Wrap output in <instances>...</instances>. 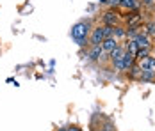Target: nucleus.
<instances>
[{
    "label": "nucleus",
    "mask_w": 155,
    "mask_h": 131,
    "mask_svg": "<svg viewBox=\"0 0 155 131\" xmlns=\"http://www.w3.org/2000/svg\"><path fill=\"white\" fill-rule=\"evenodd\" d=\"M89 27H91V23L89 21H78L73 25V29H71V37L75 39V43L78 46H84L86 41H87V37H89Z\"/></svg>",
    "instance_id": "f257e3e1"
},
{
    "label": "nucleus",
    "mask_w": 155,
    "mask_h": 131,
    "mask_svg": "<svg viewBox=\"0 0 155 131\" xmlns=\"http://www.w3.org/2000/svg\"><path fill=\"white\" fill-rule=\"evenodd\" d=\"M123 53H125V50L121 48V46L114 48V50L109 53V60L112 62V66H114L118 71H121V58H123Z\"/></svg>",
    "instance_id": "f03ea898"
},
{
    "label": "nucleus",
    "mask_w": 155,
    "mask_h": 131,
    "mask_svg": "<svg viewBox=\"0 0 155 131\" xmlns=\"http://www.w3.org/2000/svg\"><path fill=\"white\" fill-rule=\"evenodd\" d=\"M105 37H104V27H94L91 32H89V37H87V41H89V46H96V44H102Z\"/></svg>",
    "instance_id": "7ed1b4c3"
},
{
    "label": "nucleus",
    "mask_w": 155,
    "mask_h": 131,
    "mask_svg": "<svg viewBox=\"0 0 155 131\" xmlns=\"http://www.w3.org/2000/svg\"><path fill=\"white\" fill-rule=\"evenodd\" d=\"M102 50H104V53H110L114 48H118L120 44H118V39L114 37V36H110V37H105L104 41H102Z\"/></svg>",
    "instance_id": "20e7f679"
},
{
    "label": "nucleus",
    "mask_w": 155,
    "mask_h": 131,
    "mask_svg": "<svg viewBox=\"0 0 155 131\" xmlns=\"http://www.w3.org/2000/svg\"><path fill=\"white\" fill-rule=\"evenodd\" d=\"M102 57H104V50H102L100 44L89 46V51H87V58H89V60H100Z\"/></svg>",
    "instance_id": "39448f33"
},
{
    "label": "nucleus",
    "mask_w": 155,
    "mask_h": 131,
    "mask_svg": "<svg viewBox=\"0 0 155 131\" xmlns=\"http://www.w3.org/2000/svg\"><path fill=\"white\" fill-rule=\"evenodd\" d=\"M134 53H130V51H125L123 53V58H121V71H128L132 66H134Z\"/></svg>",
    "instance_id": "423d86ee"
},
{
    "label": "nucleus",
    "mask_w": 155,
    "mask_h": 131,
    "mask_svg": "<svg viewBox=\"0 0 155 131\" xmlns=\"http://www.w3.org/2000/svg\"><path fill=\"white\" fill-rule=\"evenodd\" d=\"M134 41L137 44V48H150V37L146 34H136Z\"/></svg>",
    "instance_id": "0eeeda50"
},
{
    "label": "nucleus",
    "mask_w": 155,
    "mask_h": 131,
    "mask_svg": "<svg viewBox=\"0 0 155 131\" xmlns=\"http://www.w3.org/2000/svg\"><path fill=\"white\" fill-rule=\"evenodd\" d=\"M141 69H152V71H155V57H144L141 58Z\"/></svg>",
    "instance_id": "6e6552de"
},
{
    "label": "nucleus",
    "mask_w": 155,
    "mask_h": 131,
    "mask_svg": "<svg viewBox=\"0 0 155 131\" xmlns=\"http://www.w3.org/2000/svg\"><path fill=\"white\" fill-rule=\"evenodd\" d=\"M104 21H105V25L114 27V25H116V14H114V13H110V11L105 13V14H104Z\"/></svg>",
    "instance_id": "1a4fd4ad"
},
{
    "label": "nucleus",
    "mask_w": 155,
    "mask_h": 131,
    "mask_svg": "<svg viewBox=\"0 0 155 131\" xmlns=\"http://www.w3.org/2000/svg\"><path fill=\"white\" fill-rule=\"evenodd\" d=\"M153 73H155V71H152V69H141L139 78L143 80V82H148V80H152V78H153Z\"/></svg>",
    "instance_id": "9d476101"
},
{
    "label": "nucleus",
    "mask_w": 155,
    "mask_h": 131,
    "mask_svg": "<svg viewBox=\"0 0 155 131\" xmlns=\"http://www.w3.org/2000/svg\"><path fill=\"white\" fill-rule=\"evenodd\" d=\"M120 5L121 7H128V9H134L137 5V2L136 0H120Z\"/></svg>",
    "instance_id": "9b49d317"
},
{
    "label": "nucleus",
    "mask_w": 155,
    "mask_h": 131,
    "mask_svg": "<svg viewBox=\"0 0 155 131\" xmlns=\"http://www.w3.org/2000/svg\"><path fill=\"white\" fill-rule=\"evenodd\" d=\"M148 53H150V48H137V51H136V57L144 58V57H148Z\"/></svg>",
    "instance_id": "f8f14e48"
},
{
    "label": "nucleus",
    "mask_w": 155,
    "mask_h": 131,
    "mask_svg": "<svg viewBox=\"0 0 155 131\" xmlns=\"http://www.w3.org/2000/svg\"><path fill=\"white\" fill-rule=\"evenodd\" d=\"M112 36H114V37H123L125 30L121 29V27H112Z\"/></svg>",
    "instance_id": "ddd939ff"
},
{
    "label": "nucleus",
    "mask_w": 155,
    "mask_h": 131,
    "mask_svg": "<svg viewBox=\"0 0 155 131\" xmlns=\"http://www.w3.org/2000/svg\"><path fill=\"white\" fill-rule=\"evenodd\" d=\"M128 71H132L130 76H134V78H136V76H139V74H141V67H139V66H132Z\"/></svg>",
    "instance_id": "4468645a"
},
{
    "label": "nucleus",
    "mask_w": 155,
    "mask_h": 131,
    "mask_svg": "<svg viewBox=\"0 0 155 131\" xmlns=\"http://www.w3.org/2000/svg\"><path fill=\"white\" fill-rule=\"evenodd\" d=\"M128 51H130V53H134V55H136V51H137V44H136V41H134V39L128 43Z\"/></svg>",
    "instance_id": "2eb2a0df"
},
{
    "label": "nucleus",
    "mask_w": 155,
    "mask_h": 131,
    "mask_svg": "<svg viewBox=\"0 0 155 131\" xmlns=\"http://www.w3.org/2000/svg\"><path fill=\"white\" fill-rule=\"evenodd\" d=\"M112 36V27L110 25H104V37H110Z\"/></svg>",
    "instance_id": "dca6fc26"
},
{
    "label": "nucleus",
    "mask_w": 155,
    "mask_h": 131,
    "mask_svg": "<svg viewBox=\"0 0 155 131\" xmlns=\"http://www.w3.org/2000/svg\"><path fill=\"white\" fill-rule=\"evenodd\" d=\"M146 32H148V34H155V21H150V23L146 25Z\"/></svg>",
    "instance_id": "f3484780"
},
{
    "label": "nucleus",
    "mask_w": 155,
    "mask_h": 131,
    "mask_svg": "<svg viewBox=\"0 0 155 131\" xmlns=\"http://www.w3.org/2000/svg\"><path fill=\"white\" fill-rule=\"evenodd\" d=\"M66 131H80V128H77V126H68Z\"/></svg>",
    "instance_id": "a211bd4d"
},
{
    "label": "nucleus",
    "mask_w": 155,
    "mask_h": 131,
    "mask_svg": "<svg viewBox=\"0 0 155 131\" xmlns=\"http://www.w3.org/2000/svg\"><path fill=\"white\" fill-rule=\"evenodd\" d=\"M153 2H155V0H143V4H144V5H148V7H150V5H153Z\"/></svg>",
    "instance_id": "6ab92c4d"
},
{
    "label": "nucleus",
    "mask_w": 155,
    "mask_h": 131,
    "mask_svg": "<svg viewBox=\"0 0 155 131\" xmlns=\"http://www.w3.org/2000/svg\"><path fill=\"white\" fill-rule=\"evenodd\" d=\"M105 2H107V0H100V4H105Z\"/></svg>",
    "instance_id": "aec40b11"
},
{
    "label": "nucleus",
    "mask_w": 155,
    "mask_h": 131,
    "mask_svg": "<svg viewBox=\"0 0 155 131\" xmlns=\"http://www.w3.org/2000/svg\"><path fill=\"white\" fill-rule=\"evenodd\" d=\"M57 131H66V128H61V129H57Z\"/></svg>",
    "instance_id": "412c9836"
},
{
    "label": "nucleus",
    "mask_w": 155,
    "mask_h": 131,
    "mask_svg": "<svg viewBox=\"0 0 155 131\" xmlns=\"http://www.w3.org/2000/svg\"><path fill=\"white\" fill-rule=\"evenodd\" d=\"M96 131H107V129H104V128H102V129H96Z\"/></svg>",
    "instance_id": "4be33fe9"
}]
</instances>
